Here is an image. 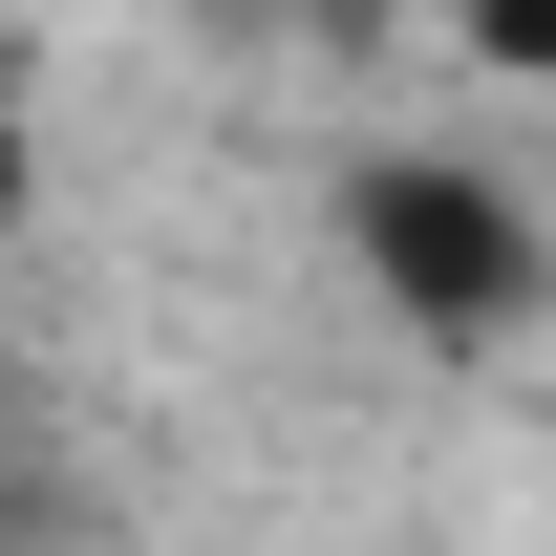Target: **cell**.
Instances as JSON below:
<instances>
[{"mask_svg": "<svg viewBox=\"0 0 556 556\" xmlns=\"http://www.w3.org/2000/svg\"><path fill=\"white\" fill-rule=\"evenodd\" d=\"M321 236H343L364 321L428 364H492L556 321V193L514 172V150H450V129H364L343 193H321Z\"/></svg>", "mask_w": 556, "mask_h": 556, "instance_id": "1", "label": "cell"}, {"mask_svg": "<svg viewBox=\"0 0 556 556\" xmlns=\"http://www.w3.org/2000/svg\"><path fill=\"white\" fill-rule=\"evenodd\" d=\"M214 22H278V43H321V22H364V0H214Z\"/></svg>", "mask_w": 556, "mask_h": 556, "instance_id": "2", "label": "cell"}]
</instances>
